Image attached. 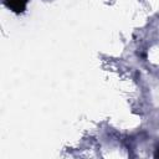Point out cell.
I'll return each mask as SVG.
<instances>
[{
    "label": "cell",
    "mask_w": 159,
    "mask_h": 159,
    "mask_svg": "<svg viewBox=\"0 0 159 159\" xmlns=\"http://www.w3.org/2000/svg\"><path fill=\"white\" fill-rule=\"evenodd\" d=\"M29 0H4V4L7 9L14 11L15 14H21L25 11Z\"/></svg>",
    "instance_id": "cell-1"
},
{
    "label": "cell",
    "mask_w": 159,
    "mask_h": 159,
    "mask_svg": "<svg viewBox=\"0 0 159 159\" xmlns=\"http://www.w3.org/2000/svg\"><path fill=\"white\" fill-rule=\"evenodd\" d=\"M154 157H157V158H159V147L157 148V150H155V154H154Z\"/></svg>",
    "instance_id": "cell-2"
}]
</instances>
